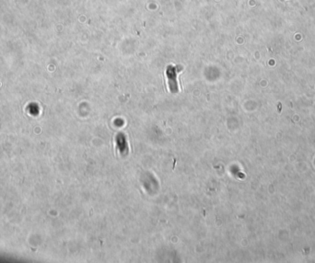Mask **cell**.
I'll list each match as a JSON object with an SVG mask.
<instances>
[{"label":"cell","mask_w":315,"mask_h":263,"mask_svg":"<svg viewBox=\"0 0 315 263\" xmlns=\"http://www.w3.org/2000/svg\"><path fill=\"white\" fill-rule=\"evenodd\" d=\"M167 77H168V81H169V87L171 92L176 93L179 91L178 88V84L176 81V77H177V72H176V68L174 66H169L167 69Z\"/></svg>","instance_id":"obj_1"}]
</instances>
